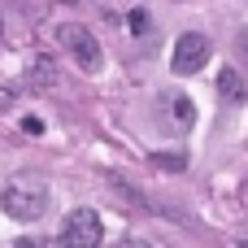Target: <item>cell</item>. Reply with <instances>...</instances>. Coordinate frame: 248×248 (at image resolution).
<instances>
[{
    "label": "cell",
    "mask_w": 248,
    "mask_h": 248,
    "mask_svg": "<svg viewBox=\"0 0 248 248\" xmlns=\"http://www.w3.org/2000/svg\"><path fill=\"white\" fill-rule=\"evenodd\" d=\"M22 131H26V135H39L44 122H39V118H22Z\"/></svg>",
    "instance_id": "30bf717a"
},
{
    "label": "cell",
    "mask_w": 248,
    "mask_h": 248,
    "mask_svg": "<svg viewBox=\"0 0 248 248\" xmlns=\"http://www.w3.org/2000/svg\"><path fill=\"white\" fill-rule=\"evenodd\" d=\"M100 240H105V227H100L96 209H70L65 214V227H61V244L65 248H96Z\"/></svg>",
    "instance_id": "277c9868"
},
{
    "label": "cell",
    "mask_w": 248,
    "mask_h": 248,
    "mask_svg": "<svg viewBox=\"0 0 248 248\" xmlns=\"http://www.w3.org/2000/svg\"><path fill=\"white\" fill-rule=\"evenodd\" d=\"M218 96H222V105H244L248 100L244 78H240L235 70H222V74H218Z\"/></svg>",
    "instance_id": "8992f818"
},
{
    "label": "cell",
    "mask_w": 248,
    "mask_h": 248,
    "mask_svg": "<svg viewBox=\"0 0 248 248\" xmlns=\"http://www.w3.org/2000/svg\"><path fill=\"white\" fill-rule=\"evenodd\" d=\"M113 248H153V244H148V240H118Z\"/></svg>",
    "instance_id": "8fae6325"
},
{
    "label": "cell",
    "mask_w": 248,
    "mask_h": 248,
    "mask_svg": "<svg viewBox=\"0 0 248 248\" xmlns=\"http://www.w3.org/2000/svg\"><path fill=\"white\" fill-rule=\"evenodd\" d=\"M17 248H52V244H39V240H17Z\"/></svg>",
    "instance_id": "7c38bea8"
},
{
    "label": "cell",
    "mask_w": 248,
    "mask_h": 248,
    "mask_svg": "<svg viewBox=\"0 0 248 248\" xmlns=\"http://www.w3.org/2000/svg\"><path fill=\"white\" fill-rule=\"evenodd\" d=\"M57 44L74 57V65L83 70V74H96L100 65H105V52H100V39L83 26V22H65V26H57Z\"/></svg>",
    "instance_id": "7a4b0ae2"
},
{
    "label": "cell",
    "mask_w": 248,
    "mask_h": 248,
    "mask_svg": "<svg viewBox=\"0 0 248 248\" xmlns=\"http://www.w3.org/2000/svg\"><path fill=\"white\" fill-rule=\"evenodd\" d=\"M235 248H248V231H240V235H235Z\"/></svg>",
    "instance_id": "4fadbf2b"
},
{
    "label": "cell",
    "mask_w": 248,
    "mask_h": 248,
    "mask_svg": "<svg viewBox=\"0 0 248 248\" xmlns=\"http://www.w3.org/2000/svg\"><path fill=\"white\" fill-rule=\"evenodd\" d=\"M235 52H240V61L248 65V26L240 31V39H235Z\"/></svg>",
    "instance_id": "9c48e42d"
},
{
    "label": "cell",
    "mask_w": 248,
    "mask_h": 248,
    "mask_svg": "<svg viewBox=\"0 0 248 248\" xmlns=\"http://www.w3.org/2000/svg\"><path fill=\"white\" fill-rule=\"evenodd\" d=\"M205 61H209V39H205L201 31H187V35H179V39H174L170 70H174L179 78H183V74H196Z\"/></svg>",
    "instance_id": "5b68a950"
},
{
    "label": "cell",
    "mask_w": 248,
    "mask_h": 248,
    "mask_svg": "<svg viewBox=\"0 0 248 248\" xmlns=\"http://www.w3.org/2000/svg\"><path fill=\"white\" fill-rule=\"evenodd\" d=\"M153 166L157 170H187V157L183 153H153Z\"/></svg>",
    "instance_id": "ba28073f"
},
{
    "label": "cell",
    "mask_w": 248,
    "mask_h": 248,
    "mask_svg": "<svg viewBox=\"0 0 248 248\" xmlns=\"http://www.w3.org/2000/svg\"><path fill=\"white\" fill-rule=\"evenodd\" d=\"M153 122H157V131H166V135H187L192 122H196V105H192L183 92H161L157 105H153Z\"/></svg>",
    "instance_id": "3957f363"
},
{
    "label": "cell",
    "mask_w": 248,
    "mask_h": 248,
    "mask_svg": "<svg viewBox=\"0 0 248 248\" xmlns=\"http://www.w3.org/2000/svg\"><path fill=\"white\" fill-rule=\"evenodd\" d=\"M0 205H4V214L17 218V222H39V218L48 214V205H52V192H48L44 179H35V174H17V179L4 183Z\"/></svg>",
    "instance_id": "6da1fadb"
},
{
    "label": "cell",
    "mask_w": 248,
    "mask_h": 248,
    "mask_svg": "<svg viewBox=\"0 0 248 248\" xmlns=\"http://www.w3.org/2000/svg\"><path fill=\"white\" fill-rule=\"evenodd\" d=\"M122 26L140 39V44H148V39H157V26H153V13L148 9H131L126 17H122Z\"/></svg>",
    "instance_id": "52a82bcc"
}]
</instances>
